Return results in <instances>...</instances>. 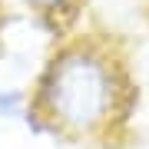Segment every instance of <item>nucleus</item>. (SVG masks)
<instances>
[{"label": "nucleus", "instance_id": "2", "mask_svg": "<svg viewBox=\"0 0 149 149\" xmlns=\"http://www.w3.org/2000/svg\"><path fill=\"white\" fill-rule=\"evenodd\" d=\"M20 109H23V93L0 90V116H17Z\"/></svg>", "mask_w": 149, "mask_h": 149}, {"label": "nucleus", "instance_id": "3", "mask_svg": "<svg viewBox=\"0 0 149 149\" xmlns=\"http://www.w3.org/2000/svg\"><path fill=\"white\" fill-rule=\"evenodd\" d=\"M47 3H50V0H47Z\"/></svg>", "mask_w": 149, "mask_h": 149}, {"label": "nucleus", "instance_id": "1", "mask_svg": "<svg viewBox=\"0 0 149 149\" xmlns=\"http://www.w3.org/2000/svg\"><path fill=\"white\" fill-rule=\"evenodd\" d=\"M43 106L53 123L80 129V133L103 126L116 106L113 66L90 47L63 50L47 70Z\"/></svg>", "mask_w": 149, "mask_h": 149}]
</instances>
